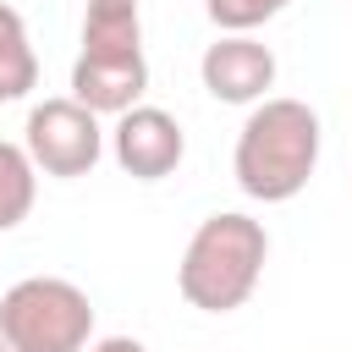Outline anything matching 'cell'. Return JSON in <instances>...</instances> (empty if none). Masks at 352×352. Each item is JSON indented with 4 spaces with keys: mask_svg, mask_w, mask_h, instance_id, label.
Returning <instances> with one entry per match:
<instances>
[{
    "mask_svg": "<svg viewBox=\"0 0 352 352\" xmlns=\"http://www.w3.org/2000/svg\"><path fill=\"white\" fill-rule=\"evenodd\" d=\"M264 258H270L264 220L220 209L187 236V253L176 264V292L204 314H231L253 297V286L264 275Z\"/></svg>",
    "mask_w": 352,
    "mask_h": 352,
    "instance_id": "2",
    "label": "cell"
},
{
    "mask_svg": "<svg viewBox=\"0 0 352 352\" xmlns=\"http://www.w3.org/2000/svg\"><path fill=\"white\" fill-rule=\"evenodd\" d=\"M319 116L308 99H258L236 132V187L258 204H286L319 170Z\"/></svg>",
    "mask_w": 352,
    "mask_h": 352,
    "instance_id": "1",
    "label": "cell"
},
{
    "mask_svg": "<svg viewBox=\"0 0 352 352\" xmlns=\"http://www.w3.org/2000/svg\"><path fill=\"white\" fill-rule=\"evenodd\" d=\"M292 0H204V11H209V22L220 28V33H253V28H264L270 16H280Z\"/></svg>",
    "mask_w": 352,
    "mask_h": 352,
    "instance_id": "10",
    "label": "cell"
},
{
    "mask_svg": "<svg viewBox=\"0 0 352 352\" xmlns=\"http://www.w3.org/2000/svg\"><path fill=\"white\" fill-rule=\"evenodd\" d=\"M22 148L33 160V170L44 176H88L99 160H104V126L88 104H77L72 94L66 99H44L28 110V126H22Z\"/></svg>",
    "mask_w": 352,
    "mask_h": 352,
    "instance_id": "5",
    "label": "cell"
},
{
    "mask_svg": "<svg viewBox=\"0 0 352 352\" xmlns=\"http://www.w3.org/2000/svg\"><path fill=\"white\" fill-rule=\"evenodd\" d=\"M88 6H99V0H88Z\"/></svg>",
    "mask_w": 352,
    "mask_h": 352,
    "instance_id": "13",
    "label": "cell"
},
{
    "mask_svg": "<svg viewBox=\"0 0 352 352\" xmlns=\"http://www.w3.org/2000/svg\"><path fill=\"white\" fill-rule=\"evenodd\" d=\"M198 77L220 104H258L275 88V50L258 44L253 33H220L204 50Z\"/></svg>",
    "mask_w": 352,
    "mask_h": 352,
    "instance_id": "7",
    "label": "cell"
},
{
    "mask_svg": "<svg viewBox=\"0 0 352 352\" xmlns=\"http://www.w3.org/2000/svg\"><path fill=\"white\" fill-rule=\"evenodd\" d=\"M0 352H11V346H6V341H0Z\"/></svg>",
    "mask_w": 352,
    "mask_h": 352,
    "instance_id": "12",
    "label": "cell"
},
{
    "mask_svg": "<svg viewBox=\"0 0 352 352\" xmlns=\"http://www.w3.org/2000/svg\"><path fill=\"white\" fill-rule=\"evenodd\" d=\"M33 198H38V170L28 148L0 138V231H16L33 214Z\"/></svg>",
    "mask_w": 352,
    "mask_h": 352,
    "instance_id": "9",
    "label": "cell"
},
{
    "mask_svg": "<svg viewBox=\"0 0 352 352\" xmlns=\"http://www.w3.org/2000/svg\"><path fill=\"white\" fill-rule=\"evenodd\" d=\"M110 154L126 176L138 182H165L182 160H187V132L170 110L160 104H132L126 116H116L110 126Z\"/></svg>",
    "mask_w": 352,
    "mask_h": 352,
    "instance_id": "6",
    "label": "cell"
},
{
    "mask_svg": "<svg viewBox=\"0 0 352 352\" xmlns=\"http://www.w3.org/2000/svg\"><path fill=\"white\" fill-rule=\"evenodd\" d=\"M88 352H148L143 341H132V336H104V341H94Z\"/></svg>",
    "mask_w": 352,
    "mask_h": 352,
    "instance_id": "11",
    "label": "cell"
},
{
    "mask_svg": "<svg viewBox=\"0 0 352 352\" xmlns=\"http://www.w3.org/2000/svg\"><path fill=\"white\" fill-rule=\"evenodd\" d=\"M148 60H143V22L138 0H99L82 11V50L72 60V99L94 116H126L143 104Z\"/></svg>",
    "mask_w": 352,
    "mask_h": 352,
    "instance_id": "3",
    "label": "cell"
},
{
    "mask_svg": "<svg viewBox=\"0 0 352 352\" xmlns=\"http://www.w3.org/2000/svg\"><path fill=\"white\" fill-rule=\"evenodd\" d=\"M33 88H38V55H33L28 22H22L16 6L0 0V104L28 99Z\"/></svg>",
    "mask_w": 352,
    "mask_h": 352,
    "instance_id": "8",
    "label": "cell"
},
{
    "mask_svg": "<svg viewBox=\"0 0 352 352\" xmlns=\"http://www.w3.org/2000/svg\"><path fill=\"white\" fill-rule=\"evenodd\" d=\"M0 341L11 352H88L94 302L77 280L28 275L0 297Z\"/></svg>",
    "mask_w": 352,
    "mask_h": 352,
    "instance_id": "4",
    "label": "cell"
}]
</instances>
